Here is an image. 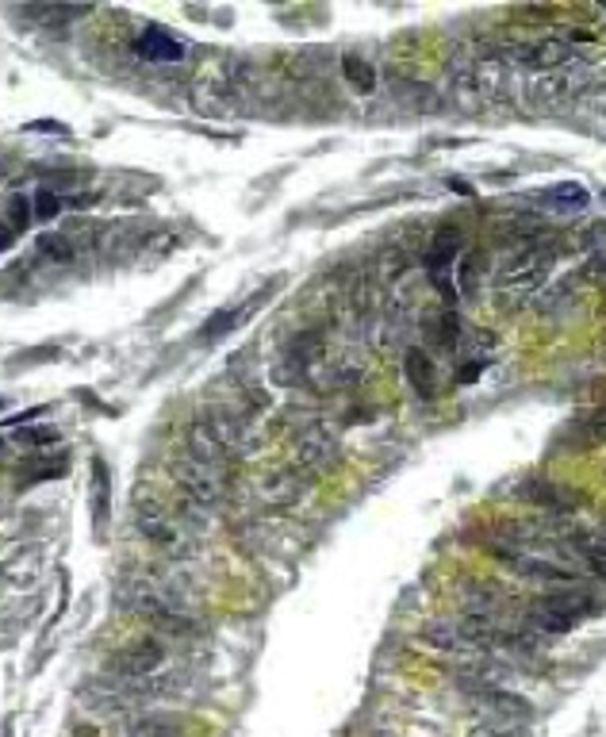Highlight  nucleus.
<instances>
[{"label":"nucleus","instance_id":"a211bd4d","mask_svg":"<svg viewBox=\"0 0 606 737\" xmlns=\"http://www.w3.org/2000/svg\"><path fill=\"white\" fill-rule=\"evenodd\" d=\"M580 434H588L583 442H603V438H606V404L598 407L595 415H588V419H583Z\"/></svg>","mask_w":606,"mask_h":737},{"label":"nucleus","instance_id":"4468645a","mask_svg":"<svg viewBox=\"0 0 606 737\" xmlns=\"http://www.w3.org/2000/svg\"><path fill=\"white\" fill-rule=\"evenodd\" d=\"M342 70H346V77H349V85H354L357 93H372L376 89V70H372L364 58H354L349 54L346 62H342Z\"/></svg>","mask_w":606,"mask_h":737},{"label":"nucleus","instance_id":"6e6552de","mask_svg":"<svg viewBox=\"0 0 606 737\" xmlns=\"http://www.w3.org/2000/svg\"><path fill=\"white\" fill-rule=\"evenodd\" d=\"M515 62L525 65V70H537V73H553L568 62V42L560 39H534V42H522L515 47Z\"/></svg>","mask_w":606,"mask_h":737},{"label":"nucleus","instance_id":"dca6fc26","mask_svg":"<svg viewBox=\"0 0 606 737\" xmlns=\"http://www.w3.org/2000/svg\"><path fill=\"white\" fill-rule=\"evenodd\" d=\"M39 250H42V258H50V261H70L73 258V243L65 235H42Z\"/></svg>","mask_w":606,"mask_h":737},{"label":"nucleus","instance_id":"39448f33","mask_svg":"<svg viewBox=\"0 0 606 737\" xmlns=\"http://www.w3.org/2000/svg\"><path fill=\"white\" fill-rule=\"evenodd\" d=\"M495 557L503 565H510L525 580H542V584H568L576 580V573L568 565H557L553 557H534V553H515V550H495Z\"/></svg>","mask_w":606,"mask_h":737},{"label":"nucleus","instance_id":"6ab92c4d","mask_svg":"<svg viewBox=\"0 0 606 737\" xmlns=\"http://www.w3.org/2000/svg\"><path fill=\"white\" fill-rule=\"evenodd\" d=\"M35 219H54L62 211V200L54 193H35Z\"/></svg>","mask_w":606,"mask_h":737},{"label":"nucleus","instance_id":"f3484780","mask_svg":"<svg viewBox=\"0 0 606 737\" xmlns=\"http://www.w3.org/2000/svg\"><path fill=\"white\" fill-rule=\"evenodd\" d=\"M549 200L557 204V208H583V204H588V193H583L580 185H557L549 193Z\"/></svg>","mask_w":606,"mask_h":737},{"label":"nucleus","instance_id":"412c9836","mask_svg":"<svg viewBox=\"0 0 606 737\" xmlns=\"http://www.w3.org/2000/svg\"><path fill=\"white\" fill-rule=\"evenodd\" d=\"M9 243H12V235H9V231H0V250H4Z\"/></svg>","mask_w":606,"mask_h":737},{"label":"nucleus","instance_id":"7ed1b4c3","mask_svg":"<svg viewBox=\"0 0 606 737\" xmlns=\"http://www.w3.org/2000/svg\"><path fill=\"white\" fill-rule=\"evenodd\" d=\"M173 477H177V484L185 488L188 495H193L196 503H215L219 495H223L226 488V477H223V465H211L203 462V457H181L177 465H173Z\"/></svg>","mask_w":606,"mask_h":737},{"label":"nucleus","instance_id":"20e7f679","mask_svg":"<svg viewBox=\"0 0 606 737\" xmlns=\"http://www.w3.org/2000/svg\"><path fill=\"white\" fill-rule=\"evenodd\" d=\"M162 656H165L162 641H158V638H138V641H131V646H123L120 653H115L112 668H115V676H120V680H143V676L158 673Z\"/></svg>","mask_w":606,"mask_h":737},{"label":"nucleus","instance_id":"aec40b11","mask_svg":"<svg viewBox=\"0 0 606 737\" xmlns=\"http://www.w3.org/2000/svg\"><path fill=\"white\" fill-rule=\"evenodd\" d=\"M131 737H177V729L165 726V722H146V726H138Z\"/></svg>","mask_w":606,"mask_h":737},{"label":"nucleus","instance_id":"0eeeda50","mask_svg":"<svg viewBox=\"0 0 606 737\" xmlns=\"http://www.w3.org/2000/svg\"><path fill=\"white\" fill-rule=\"evenodd\" d=\"M296 454H299V465H308V469H326V465L338 462V438H334V430H326V427H311L299 434Z\"/></svg>","mask_w":606,"mask_h":737},{"label":"nucleus","instance_id":"9b49d317","mask_svg":"<svg viewBox=\"0 0 606 737\" xmlns=\"http://www.w3.org/2000/svg\"><path fill=\"white\" fill-rule=\"evenodd\" d=\"M404 369H407V381H411V389L419 392L422 400H434L437 396V369L434 361H430L426 349H407L404 357Z\"/></svg>","mask_w":606,"mask_h":737},{"label":"nucleus","instance_id":"9d476101","mask_svg":"<svg viewBox=\"0 0 606 737\" xmlns=\"http://www.w3.org/2000/svg\"><path fill=\"white\" fill-rule=\"evenodd\" d=\"M572 89L576 85L568 82V77H560V73H545V77H537V82L525 85V100H530L534 112H557V108L572 97Z\"/></svg>","mask_w":606,"mask_h":737},{"label":"nucleus","instance_id":"f03ea898","mask_svg":"<svg viewBox=\"0 0 606 737\" xmlns=\"http://www.w3.org/2000/svg\"><path fill=\"white\" fill-rule=\"evenodd\" d=\"M591 607H595V603H591V595H583V592H549V595H537V600L530 603L525 623L545 634H568L572 626H580V618H588Z\"/></svg>","mask_w":606,"mask_h":737},{"label":"nucleus","instance_id":"1a4fd4ad","mask_svg":"<svg viewBox=\"0 0 606 737\" xmlns=\"http://www.w3.org/2000/svg\"><path fill=\"white\" fill-rule=\"evenodd\" d=\"M135 54L143 58V62H181L185 58V42L173 39L170 32H162V27H146L143 35L135 39Z\"/></svg>","mask_w":606,"mask_h":737},{"label":"nucleus","instance_id":"f8f14e48","mask_svg":"<svg viewBox=\"0 0 606 737\" xmlns=\"http://www.w3.org/2000/svg\"><path fill=\"white\" fill-rule=\"evenodd\" d=\"M461 243H465L461 228H445L442 235L430 243V250H426V269H430V273L442 277V266H445V273H449V266L457 261V254H461Z\"/></svg>","mask_w":606,"mask_h":737},{"label":"nucleus","instance_id":"423d86ee","mask_svg":"<svg viewBox=\"0 0 606 737\" xmlns=\"http://www.w3.org/2000/svg\"><path fill=\"white\" fill-rule=\"evenodd\" d=\"M472 85H477L480 105H484V100L487 105H499L510 93V65L495 54L477 58V65H472Z\"/></svg>","mask_w":606,"mask_h":737},{"label":"nucleus","instance_id":"f257e3e1","mask_svg":"<svg viewBox=\"0 0 606 737\" xmlns=\"http://www.w3.org/2000/svg\"><path fill=\"white\" fill-rule=\"evenodd\" d=\"M553 266V254H534V250H518L510 258V266H503L499 273V308H518L534 296L537 288L545 284Z\"/></svg>","mask_w":606,"mask_h":737},{"label":"nucleus","instance_id":"2eb2a0df","mask_svg":"<svg viewBox=\"0 0 606 737\" xmlns=\"http://www.w3.org/2000/svg\"><path fill=\"white\" fill-rule=\"evenodd\" d=\"M238 319H243V311H235V308H226L223 316H211L208 323L200 327V342H215L219 334H226V331H231V327H235Z\"/></svg>","mask_w":606,"mask_h":737},{"label":"nucleus","instance_id":"ddd939ff","mask_svg":"<svg viewBox=\"0 0 606 737\" xmlns=\"http://www.w3.org/2000/svg\"><path fill=\"white\" fill-rule=\"evenodd\" d=\"M572 550L591 573L606 576V530H583V535H576Z\"/></svg>","mask_w":606,"mask_h":737}]
</instances>
